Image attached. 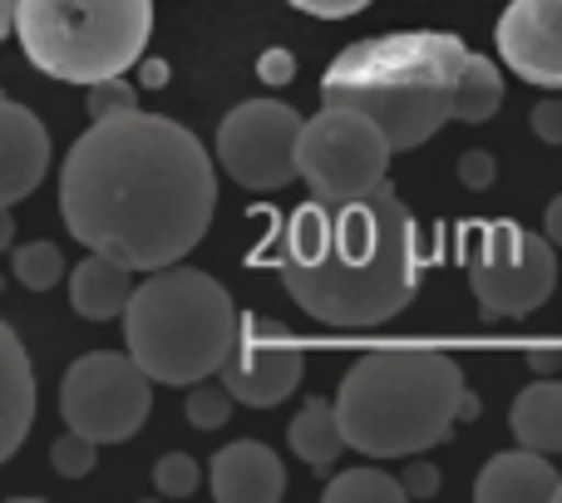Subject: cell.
<instances>
[{"label": "cell", "mask_w": 562, "mask_h": 503, "mask_svg": "<svg viewBox=\"0 0 562 503\" xmlns=\"http://www.w3.org/2000/svg\"><path fill=\"white\" fill-rule=\"evenodd\" d=\"M217 174L207 148L173 119L128 109L94 119L59 168V213L89 252L158 271L207 237Z\"/></svg>", "instance_id": "cell-1"}, {"label": "cell", "mask_w": 562, "mask_h": 503, "mask_svg": "<svg viewBox=\"0 0 562 503\" xmlns=\"http://www.w3.org/2000/svg\"><path fill=\"white\" fill-rule=\"evenodd\" d=\"M281 281L326 326H380L419 291L425 247L409 208L380 183L356 203H306L272 243Z\"/></svg>", "instance_id": "cell-2"}, {"label": "cell", "mask_w": 562, "mask_h": 503, "mask_svg": "<svg viewBox=\"0 0 562 503\" xmlns=\"http://www.w3.org/2000/svg\"><path fill=\"white\" fill-rule=\"evenodd\" d=\"M469 45L439 30H400V35L360 40L330 59L321 79L326 104L370 114L390 134L395 154H409L445 124H454L459 79L469 69Z\"/></svg>", "instance_id": "cell-3"}, {"label": "cell", "mask_w": 562, "mask_h": 503, "mask_svg": "<svg viewBox=\"0 0 562 503\" xmlns=\"http://www.w3.org/2000/svg\"><path fill=\"white\" fill-rule=\"evenodd\" d=\"M464 370L435 350H375L356 360L336 390L350 449L370 459H409L445 445L464 420Z\"/></svg>", "instance_id": "cell-4"}, {"label": "cell", "mask_w": 562, "mask_h": 503, "mask_svg": "<svg viewBox=\"0 0 562 503\" xmlns=\"http://www.w3.org/2000/svg\"><path fill=\"white\" fill-rule=\"evenodd\" d=\"M243 316L223 281L193 267H158L124 311V340L158 385H198L237 350Z\"/></svg>", "instance_id": "cell-5"}, {"label": "cell", "mask_w": 562, "mask_h": 503, "mask_svg": "<svg viewBox=\"0 0 562 503\" xmlns=\"http://www.w3.org/2000/svg\"><path fill=\"white\" fill-rule=\"evenodd\" d=\"M154 0H20L15 40L25 59L65 85H99L138 65Z\"/></svg>", "instance_id": "cell-6"}, {"label": "cell", "mask_w": 562, "mask_h": 503, "mask_svg": "<svg viewBox=\"0 0 562 503\" xmlns=\"http://www.w3.org/2000/svg\"><path fill=\"white\" fill-rule=\"evenodd\" d=\"M469 287L484 321H518L538 311L558 287L553 237L528 233L514 217L479 223V237L469 247Z\"/></svg>", "instance_id": "cell-7"}, {"label": "cell", "mask_w": 562, "mask_h": 503, "mask_svg": "<svg viewBox=\"0 0 562 503\" xmlns=\"http://www.w3.org/2000/svg\"><path fill=\"white\" fill-rule=\"evenodd\" d=\"M390 154L395 144L370 114L326 104L316 119H306L301 134V178L321 203H356L385 183Z\"/></svg>", "instance_id": "cell-8"}, {"label": "cell", "mask_w": 562, "mask_h": 503, "mask_svg": "<svg viewBox=\"0 0 562 503\" xmlns=\"http://www.w3.org/2000/svg\"><path fill=\"white\" fill-rule=\"evenodd\" d=\"M148 410H154V376L138 366L134 350H89L59 380L65 425L99 445L134 439Z\"/></svg>", "instance_id": "cell-9"}, {"label": "cell", "mask_w": 562, "mask_h": 503, "mask_svg": "<svg viewBox=\"0 0 562 503\" xmlns=\"http://www.w3.org/2000/svg\"><path fill=\"white\" fill-rule=\"evenodd\" d=\"M301 134L306 119L281 99H247L217 128V164L243 188L272 193L301 178Z\"/></svg>", "instance_id": "cell-10"}, {"label": "cell", "mask_w": 562, "mask_h": 503, "mask_svg": "<svg viewBox=\"0 0 562 503\" xmlns=\"http://www.w3.org/2000/svg\"><path fill=\"white\" fill-rule=\"evenodd\" d=\"M301 370H306V360H301L296 346H286V331H281L277 321L247 311L237 350L227 356V366L217 370V376L227 380V390L237 395V405L272 410L301 385Z\"/></svg>", "instance_id": "cell-11"}, {"label": "cell", "mask_w": 562, "mask_h": 503, "mask_svg": "<svg viewBox=\"0 0 562 503\" xmlns=\"http://www.w3.org/2000/svg\"><path fill=\"white\" fill-rule=\"evenodd\" d=\"M494 40L518 79L562 89V0H514L498 15Z\"/></svg>", "instance_id": "cell-12"}, {"label": "cell", "mask_w": 562, "mask_h": 503, "mask_svg": "<svg viewBox=\"0 0 562 503\" xmlns=\"http://www.w3.org/2000/svg\"><path fill=\"white\" fill-rule=\"evenodd\" d=\"M49 168V134L25 104H0V203L15 208Z\"/></svg>", "instance_id": "cell-13"}, {"label": "cell", "mask_w": 562, "mask_h": 503, "mask_svg": "<svg viewBox=\"0 0 562 503\" xmlns=\"http://www.w3.org/2000/svg\"><path fill=\"white\" fill-rule=\"evenodd\" d=\"M213 499L217 503H277L286 494V469L267 445L257 439H237V445L213 455Z\"/></svg>", "instance_id": "cell-14"}, {"label": "cell", "mask_w": 562, "mask_h": 503, "mask_svg": "<svg viewBox=\"0 0 562 503\" xmlns=\"http://www.w3.org/2000/svg\"><path fill=\"white\" fill-rule=\"evenodd\" d=\"M558 469L548 465L543 449H508V455H494L484 465L474 484L479 503H548L558 499Z\"/></svg>", "instance_id": "cell-15"}, {"label": "cell", "mask_w": 562, "mask_h": 503, "mask_svg": "<svg viewBox=\"0 0 562 503\" xmlns=\"http://www.w3.org/2000/svg\"><path fill=\"white\" fill-rule=\"evenodd\" d=\"M30 425H35V376H30V356L10 326H0V459H10L25 445Z\"/></svg>", "instance_id": "cell-16"}, {"label": "cell", "mask_w": 562, "mask_h": 503, "mask_svg": "<svg viewBox=\"0 0 562 503\" xmlns=\"http://www.w3.org/2000/svg\"><path fill=\"white\" fill-rule=\"evenodd\" d=\"M128 261L109 257V252H89L75 271H69V306L85 321H114L134 301V281H128Z\"/></svg>", "instance_id": "cell-17"}, {"label": "cell", "mask_w": 562, "mask_h": 503, "mask_svg": "<svg viewBox=\"0 0 562 503\" xmlns=\"http://www.w3.org/2000/svg\"><path fill=\"white\" fill-rule=\"evenodd\" d=\"M508 425L514 439L528 449H543V455H562V385L558 380H538L508 410Z\"/></svg>", "instance_id": "cell-18"}, {"label": "cell", "mask_w": 562, "mask_h": 503, "mask_svg": "<svg viewBox=\"0 0 562 503\" xmlns=\"http://www.w3.org/2000/svg\"><path fill=\"white\" fill-rule=\"evenodd\" d=\"M346 445V425H340L336 405H326V400H306L301 415L291 420V449H296V459L311 465V474H326Z\"/></svg>", "instance_id": "cell-19"}, {"label": "cell", "mask_w": 562, "mask_h": 503, "mask_svg": "<svg viewBox=\"0 0 562 503\" xmlns=\"http://www.w3.org/2000/svg\"><path fill=\"white\" fill-rule=\"evenodd\" d=\"M504 104V75H498L494 59L474 55L464 69V79H459V104H454V119L459 124H484V119H494V109Z\"/></svg>", "instance_id": "cell-20"}, {"label": "cell", "mask_w": 562, "mask_h": 503, "mask_svg": "<svg viewBox=\"0 0 562 503\" xmlns=\"http://www.w3.org/2000/svg\"><path fill=\"white\" fill-rule=\"evenodd\" d=\"M409 499L405 484L380 469H350V474H336L326 484V503H400Z\"/></svg>", "instance_id": "cell-21"}, {"label": "cell", "mask_w": 562, "mask_h": 503, "mask_svg": "<svg viewBox=\"0 0 562 503\" xmlns=\"http://www.w3.org/2000/svg\"><path fill=\"white\" fill-rule=\"evenodd\" d=\"M10 267H15V281L25 291H49L59 277H65V257H59L55 243H25V247H15Z\"/></svg>", "instance_id": "cell-22"}, {"label": "cell", "mask_w": 562, "mask_h": 503, "mask_svg": "<svg viewBox=\"0 0 562 503\" xmlns=\"http://www.w3.org/2000/svg\"><path fill=\"white\" fill-rule=\"evenodd\" d=\"M233 390H227V380L217 376V385H188V405H183V415H188V425L193 429H217V425H227V415H233Z\"/></svg>", "instance_id": "cell-23"}, {"label": "cell", "mask_w": 562, "mask_h": 503, "mask_svg": "<svg viewBox=\"0 0 562 503\" xmlns=\"http://www.w3.org/2000/svg\"><path fill=\"white\" fill-rule=\"evenodd\" d=\"M94 449H99V439L69 429V435H59L55 445H49V465H55L65 479H85L89 469H94Z\"/></svg>", "instance_id": "cell-24"}, {"label": "cell", "mask_w": 562, "mask_h": 503, "mask_svg": "<svg viewBox=\"0 0 562 503\" xmlns=\"http://www.w3.org/2000/svg\"><path fill=\"white\" fill-rule=\"evenodd\" d=\"M154 484H158V494H168V499H188V494H198V484H203V469H198V459H188V455H164L154 465Z\"/></svg>", "instance_id": "cell-25"}, {"label": "cell", "mask_w": 562, "mask_h": 503, "mask_svg": "<svg viewBox=\"0 0 562 503\" xmlns=\"http://www.w3.org/2000/svg\"><path fill=\"white\" fill-rule=\"evenodd\" d=\"M85 89H89V99H85L89 119H114V114H128V109H138L134 85H128L124 75L99 79V85H85Z\"/></svg>", "instance_id": "cell-26"}, {"label": "cell", "mask_w": 562, "mask_h": 503, "mask_svg": "<svg viewBox=\"0 0 562 503\" xmlns=\"http://www.w3.org/2000/svg\"><path fill=\"white\" fill-rule=\"evenodd\" d=\"M459 183L464 188H474V193H484V188H494V158L488 154H464L459 158Z\"/></svg>", "instance_id": "cell-27"}, {"label": "cell", "mask_w": 562, "mask_h": 503, "mask_svg": "<svg viewBox=\"0 0 562 503\" xmlns=\"http://www.w3.org/2000/svg\"><path fill=\"white\" fill-rule=\"evenodd\" d=\"M257 75H262V85H291L296 79V59H291V49H267L257 59Z\"/></svg>", "instance_id": "cell-28"}, {"label": "cell", "mask_w": 562, "mask_h": 503, "mask_svg": "<svg viewBox=\"0 0 562 503\" xmlns=\"http://www.w3.org/2000/svg\"><path fill=\"white\" fill-rule=\"evenodd\" d=\"M533 134L543 138V144H562V99L533 104Z\"/></svg>", "instance_id": "cell-29"}, {"label": "cell", "mask_w": 562, "mask_h": 503, "mask_svg": "<svg viewBox=\"0 0 562 503\" xmlns=\"http://www.w3.org/2000/svg\"><path fill=\"white\" fill-rule=\"evenodd\" d=\"M291 5L316 20H346V15H356V10H366L370 0H291Z\"/></svg>", "instance_id": "cell-30"}, {"label": "cell", "mask_w": 562, "mask_h": 503, "mask_svg": "<svg viewBox=\"0 0 562 503\" xmlns=\"http://www.w3.org/2000/svg\"><path fill=\"white\" fill-rule=\"evenodd\" d=\"M405 494L409 499H435V489H439V469L435 465H405Z\"/></svg>", "instance_id": "cell-31"}, {"label": "cell", "mask_w": 562, "mask_h": 503, "mask_svg": "<svg viewBox=\"0 0 562 503\" xmlns=\"http://www.w3.org/2000/svg\"><path fill=\"white\" fill-rule=\"evenodd\" d=\"M543 233L553 237V247H562V198H553V203H548V213H543Z\"/></svg>", "instance_id": "cell-32"}, {"label": "cell", "mask_w": 562, "mask_h": 503, "mask_svg": "<svg viewBox=\"0 0 562 503\" xmlns=\"http://www.w3.org/2000/svg\"><path fill=\"white\" fill-rule=\"evenodd\" d=\"M528 366H533L538 376H558L562 356H558V350H533V356H528Z\"/></svg>", "instance_id": "cell-33"}, {"label": "cell", "mask_w": 562, "mask_h": 503, "mask_svg": "<svg viewBox=\"0 0 562 503\" xmlns=\"http://www.w3.org/2000/svg\"><path fill=\"white\" fill-rule=\"evenodd\" d=\"M144 85L148 89H164L168 85V59H144Z\"/></svg>", "instance_id": "cell-34"}, {"label": "cell", "mask_w": 562, "mask_h": 503, "mask_svg": "<svg viewBox=\"0 0 562 503\" xmlns=\"http://www.w3.org/2000/svg\"><path fill=\"white\" fill-rule=\"evenodd\" d=\"M15 15H20V0H0V35H15Z\"/></svg>", "instance_id": "cell-35"}, {"label": "cell", "mask_w": 562, "mask_h": 503, "mask_svg": "<svg viewBox=\"0 0 562 503\" xmlns=\"http://www.w3.org/2000/svg\"><path fill=\"white\" fill-rule=\"evenodd\" d=\"M10 227H15L10 223V213H0V247H10Z\"/></svg>", "instance_id": "cell-36"}, {"label": "cell", "mask_w": 562, "mask_h": 503, "mask_svg": "<svg viewBox=\"0 0 562 503\" xmlns=\"http://www.w3.org/2000/svg\"><path fill=\"white\" fill-rule=\"evenodd\" d=\"M474 415H479V395L469 390V395H464V420H474Z\"/></svg>", "instance_id": "cell-37"}, {"label": "cell", "mask_w": 562, "mask_h": 503, "mask_svg": "<svg viewBox=\"0 0 562 503\" xmlns=\"http://www.w3.org/2000/svg\"><path fill=\"white\" fill-rule=\"evenodd\" d=\"M558 503H562V484H558Z\"/></svg>", "instance_id": "cell-38"}]
</instances>
